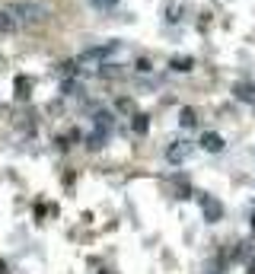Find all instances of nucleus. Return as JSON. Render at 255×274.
I'll return each instance as SVG.
<instances>
[{
    "instance_id": "f03ea898",
    "label": "nucleus",
    "mask_w": 255,
    "mask_h": 274,
    "mask_svg": "<svg viewBox=\"0 0 255 274\" xmlns=\"http://www.w3.org/2000/svg\"><path fill=\"white\" fill-rule=\"evenodd\" d=\"M19 29H23V26L16 23V16L10 13L7 7H3V10H0V32H7V35H13V32H19Z\"/></svg>"
},
{
    "instance_id": "6e6552de",
    "label": "nucleus",
    "mask_w": 255,
    "mask_h": 274,
    "mask_svg": "<svg viewBox=\"0 0 255 274\" xmlns=\"http://www.w3.org/2000/svg\"><path fill=\"white\" fill-rule=\"evenodd\" d=\"M201 207L208 211V217H210V220H217V217H220V204H217V201H210V198H201Z\"/></svg>"
},
{
    "instance_id": "0eeeda50",
    "label": "nucleus",
    "mask_w": 255,
    "mask_h": 274,
    "mask_svg": "<svg viewBox=\"0 0 255 274\" xmlns=\"http://www.w3.org/2000/svg\"><path fill=\"white\" fill-rule=\"evenodd\" d=\"M192 58H172V61H169V67L172 70H179V74H185V70H192Z\"/></svg>"
},
{
    "instance_id": "9d476101",
    "label": "nucleus",
    "mask_w": 255,
    "mask_h": 274,
    "mask_svg": "<svg viewBox=\"0 0 255 274\" xmlns=\"http://www.w3.org/2000/svg\"><path fill=\"white\" fill-rule=\"evenodd\" d=\"M134 128H137V131H147V115H137V122H134Z\"/></svg>"
},
{
    "instance_id": "423d86ee",
    "label": "nucleus",
    "mask_w": 255,
    "mask_h": 274,
    "mask_svg": "<svg viewBox=\"0 0 255 274\" xmlns=\"http://www.w3.org/2000/svg\"><path fill=\"white\" fill-rule=\"evenodd\" d=\"M236 96L246 99V102H255V86L252 83H240V86H236Z\"/></svg>"
},
{
    "instance_id": "20e7f679",
    "label": "nucleus",
    "mask_w": 255,
    "mask_h": 274,
    "mask_svg": "<svg viewBox=\"0 0 255 274\" xmlns=\"http://www.w3.org/2000/svg\"><path fill=\"white\" fill-rule=\"evenodd\" d=\"M201 147H204V150H210V153L224 150V137H220V134H214V131H208V134L201 137Z\"/></svg>"
},
{
    "instance_id": "39448f33",
    "label": "nucleus",
    "mask_w": 255,
    "mask_h": 274,
    "mask_svg": "<svg viewBox=\"0 0 255 274\" xmlns=\"http://www.w3.org/2000/svg\"><path fill=\"white\" fill-rule=\"evenodd\" d=\"M112 51H118V45L112 42V45H102V48H90V51L83 54V58H105V54H112Z\"/></svg>"
},
{
    "instance_id": "7ed1b4c3",
    "label": "nucleus",
    "mask_w": 255,
    "mask_h": 274,
    "mask_svg": "<svg viewBox=\"0 0 255 274\" xmlns=\"http://www.w3.org/2000/svg\"><path fill=\"white\" fill-rule=\"evenodd\" d=\"M188 153H192V144H188V140H179L176 147H169V160L182 163V160H188Z\"/></svg>"
},
{
    "instance_id": "1a4fd4ad",
    "label": "nucleus",
    "mask_w": 255,
    "mask_h": 274,
    "mask_svg": "<svg viewBox=\"0 0 255 274\" xmlns=\"http://www.w3.org/2000/svg\"><path fill=\"white\" fill-rule=\"evenodd\" d=\"M182 124H195V112L192 108H182Z\"/></svg>"
},
{
    "instance_id": "f257e3e1",
    "label": "nucleus",
    "mask_w": 255,
    "mask_h": 274,
    "mask_svg": "<svg viewBox=\"0 0 255 274\" xmlns=\"http://www.w3.org/2000/svg\"><path fill=\"white\" fill-rule=\"evenodd\" d=\"M7 10L16 16L19 26H42V23L51 19V10L42 7V3H35V0H16V3H10Z\"/></svg>"
}]
</instances>
